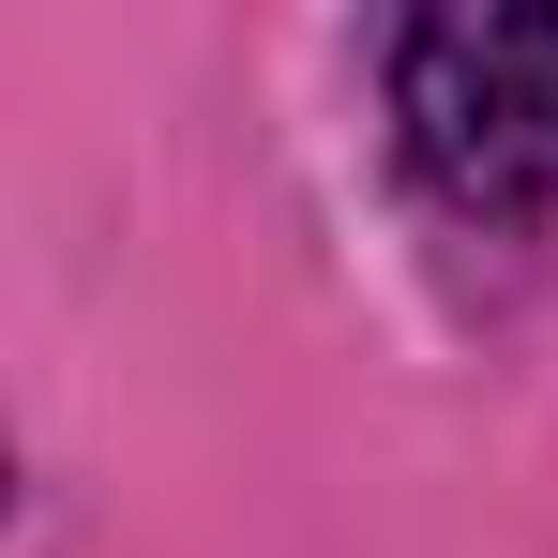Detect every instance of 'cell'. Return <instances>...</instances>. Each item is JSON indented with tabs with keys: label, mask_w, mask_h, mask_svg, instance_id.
<instances>
[{
	"label": "cell",
	"mask_w": 558,
	"mask_h": 558,
	"mask_svg": "<svg viewBox=\"0 0 558 558\" xmlns=\"http://www.w3.org/2000/svg\"><path fill=\"white\" fill-rule=\"evenodd\" d=\"M392 121L423 151V182L468 211H544L558 196V15L529 0H468L392 31Z\"/></svg>",
	"instance_id": "6da1fadb"
}]
</instances>
